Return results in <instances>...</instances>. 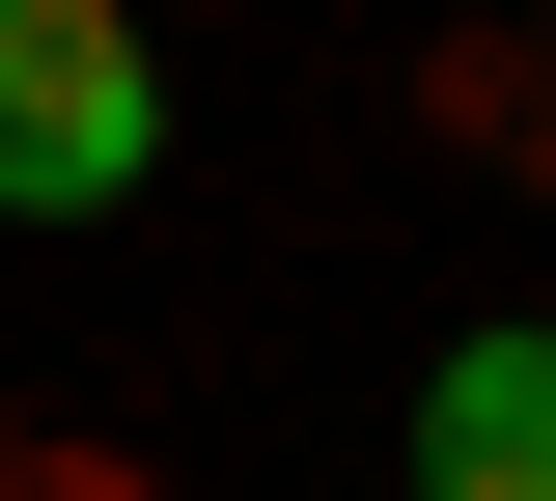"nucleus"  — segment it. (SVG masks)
I'll use <instances>...</instances> for the list:
<instances>
[{
    "label": "nucleus",
    "mask_w": 556,
    "mask_h": 501,
    "mask_svg": "<svg viewBox=\"0 0 556 501\" xmlns=\"http://www.w3.org/2000/svg\"><path fill=\"white\" fill-rule=\"evenodd\" d=\"M417 501H556V306H473L417 362Z\"/></svg>",
    "instance_id": "2"
},
{
    "label": "nucleus",
    "mask_w": 556,
    "mask_h": 501,
    "mask_svg": "<svg viewBox=\"0 0 556 501\" xmlns=\"http://www.w3.org/2000/svg\"><path fill=\"white\" fill-rule=\"evenodd\" d=\"M139 196H167V28L0 0V223H139Z\"/></svg>",
    "instance_id": "1"
}]
</instances>
